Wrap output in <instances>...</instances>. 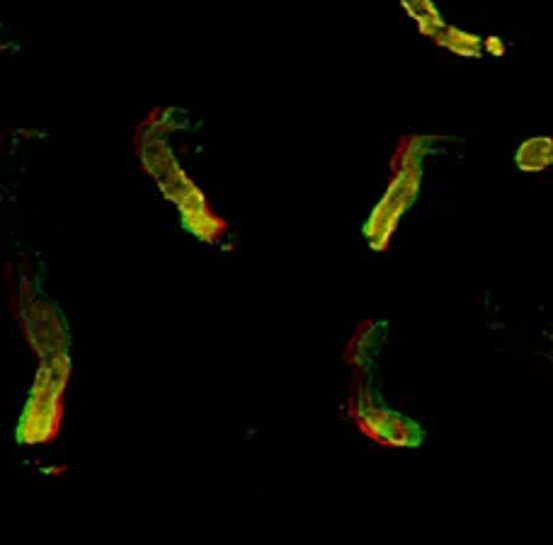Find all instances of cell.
I'll list each match as a JSON object with an SVG mask.
<instances>
[{
    "mask_svg": "<svg viewBox=\"0 0 553 545\" xmlns=\"http://www.w3.org/2000/svg\"><path fill=\"white\" fill-rule=\"evenodd\" d=\"M71 364L66 352H54L42 357L37 381H34L30 403L17 429L22 444H44L54 439L61 420V395H64Z\"/></svg>",
    "mask_w": 553,
    "mask_h": 545,
    "instance_id": "cell-2",
    "label": "cell"
},
{
    "mask_svg": "<svg viewBox=\"0 0 553 545\" xmlns=\"http://www.w3.org/2000/svg\"><path fill=\"white\" fill-rule=\"evenodd\" d=\"M22 311H25L27 340L37 349L39 357H47V354L54 352H66L64 325H61V318L56 315L51 303H30V308H22Z\"/></svg>",
    "mask_w": 553,
    "mask_h": 545,
    "instance_id": "cell-4",
    "label": "cell"
},
{
    "mask_svg": "<svg viewBox=\"0 0 553 545\" xmlns=\"http://www.w3.org/2000/svg\"><path fill=\"white\" fill-rule=\"evenodd\" d=\"M420 168H401L396 175L393 185L386 192L384 202L374 209L372 218L367 223V240L374 250H386L389 245L393 228H396L398 218L403 216V211L413 204L415 194L420 187Z\"/></svg>",
    "mask_w": 553,
    "mask_h": 545,
    "instance_id": "cell-3",
    "label": "cell"
},
{
    "mask_svg": "<svg viewBox=\"0 0 553 545\" xmlns=\"http://www.w3.org/2000/svg\"><path fill=\"white\" fill-rule=\"evenodd\" d=\"M553 163V143L546 139L527 141L517 153V165L522 170H544L546 165Z\"/></svg>",
    "mask_w": 553,
    "mask_h": 545,
    "instance_id": "cell-6",
    "label": "cell"
},
{
    "mask_svg": "<svg viewBox=\"0 0 553 545\" xmlns=\"http://www.w3.org/2000/svg\"><path fill=\"white\" fill-rule=\"evenodd\" d=\"M359 427L386 446H418L423 439L415 422L396 415V412L376 410V407L359 412Z\"/></svg>",
    "mask_w": 553,
    "mask_h": 545,
    "instance_id": "cell-5",
    "label": "cell"
},
{
    "mask_svg": "<svg viewBox=\"0 0 553 545\" xmlns=\"http://www.w3.org/2000/svg\"><path fill=\"white\" fill-rule=\"evenodd\" d=\"M139 156L148 175L161 185L165 197L178 204L187 231L204 240H214L216 235L224 233V221L214 216L204 194L182 172L178 160L173 158L170 148L165 146V141L144 143V146H139Z\"/></svg>",
    "mask_w": 553,
    "mask_h": 545,
    "instance_id": "cell-1",
    "label": "cell"
}]
</instances>
